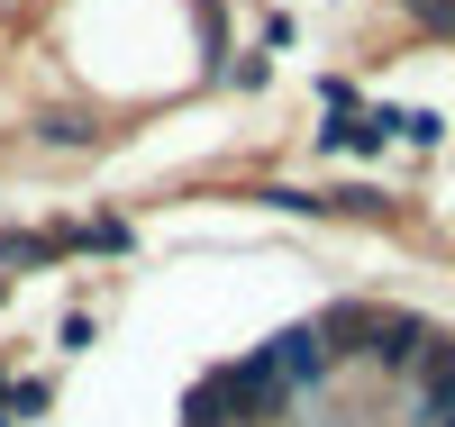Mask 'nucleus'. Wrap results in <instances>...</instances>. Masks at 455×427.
I'll use <instances>...</instances> for the list:
<instances>
[{
    "label": "nucleus",
    "instance_id": "f257e3e1",
    "mask_svg": "<svg viewBox=\"0 0 455 427\" xmlns=\"http://www.w3.org/2000/svg\"><path fill=\"white\" fill-rule=\"evenodd\" d=\"M264 373H291V382H300V373H319V336H310V328L274 336V355H264Z\"/></svg>",
    "mask_w": 455,
    "mask_h": 427
},
{
    "label": "nucleus",
    "instance_id": "f03ea898",
    "mask_svg": "<svg viewBox=\"0 0 455 427\" xmlns=\"http://www.w3.org/2000/svg\"><path fill=\"white\" fill-rule=\"evenodd\" d=\"M0 427H10V418H0Z\"/></svg>",
    "mask_w": 455,
    "mask_h": 427
}]
</instances>
